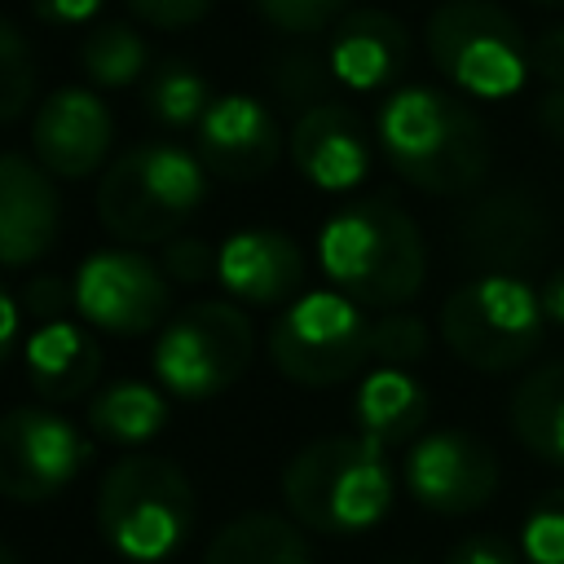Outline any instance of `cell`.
I'll use <instances>...</instances> for the list:
<instances>
[{
  "label": "cell",
  "mask_w": 564,
  "mask_h": 564,
  "mask_svg": "<svg viewBox=\"0 0 564 564\" xmlns=\"http://www.w3.org/2000/svg\"><path fill=\"white\" fill-rule=\"evenodd\" d=\"M79 66L93 88H132L150 70V44L128 22H97L79 44Z\"/></svg>",
  "instance_id": "cell-25"
},
{
  "label": "cell",
  "mask_w": 564,
  "mask_h": 564,
  "mask_svg": "<svg viewBox=\"0 0 564 564\" xmlns=\"http://www.w3.org/2000/svg\"><path fill=\"white\" fill-rule=\"evenodd\" d=\"M216 278L247 304H282L304 286V251L282 229H238L220 242Z\"/></svg>",
  "instance_id": "cell-19"
},
{
  "label": "cell",
  "mask_w": 564,
  "mask_h": 564,
  "mask_svg": "<svg viewBox=\"0 0 564 564\" xmlns=\"http://www.w3.org/2000/svg\"><path fill=\"white\" fill-rule=\"evenodd\" d=\"M542 308H546V322L564 326V269H555V273L542 282Z\"/></svg>",
  "instance_id": "cell-40"
},
{
  "label": "cell",
  "mask_w": 564,
  "mask_h": 564,
  "mask_svg": "<svg viewBox=\"0 0 564 564\" xmlns=\"http://www.w3.org/2000/svg\"><path fill=\"white\" fill-rule=\"evenodd\" d=\"M269 361L300 388H330L370 361V322L344 291H304L269 326Z\"/></svg>",
  "instance_id": "cell-8"
},
{
  "label": "cell",
  "mask_w": 564,
  "mask_h": 564,
  "mask_svg": "<svg viewBox=\"0 0 564 564\" xmlns=\"http://www.w3.org/2000/svg\"><path fill=\"white\" fill-rule=\"evenodd\" d=\"M375 141L388 167L436 198H463L489 176V128L454 93L432 84H401L375 115Z\"/></svg>",
  "instance_id": "cell-1"
},
{
  "label": "cell",
  "mask_w": 564,
  "mask_h": 564,
  "mask_svg": "<svg viewBox=\"0 0 564 564\" xmlns=\"http://www.w3.org/2000/svg\"><path fill=\"white\" fill-rule=\"evenodd\" d=\"M516 546L524 564H564V485L533 498L520 520Z\"/></svg>",
  "instance_id": "cell-27"
},
{
  "label": "cell",
  "mask_w": 564,
  "mask_h": 564,
  "mask_svg": "<svg viewBox=\"0 0 564 564\" xmlns=\"http://www.w3.org/2000/svg\"><path fill=\"white\" fill-rule=\"evenodd\" d=\"M423 44L441 79L476 101L516 97L529 84V40L494 0H445L423 26Z\"/></svg>",
  "instance_id": "cell-7"
},
{
  "label": "cell",
  "mask_w": 564,
  "mask_h": 564,
  "mask_svg": "<svg viewBox=\"0 0 564 564\" xmlns=\"http://www.w3.org/2000/svg\"><path fill=\"white\" fill-rule=\"evenodd\" d=\"M115 145V119L97 88H53L31 119V150L44 172L84 181L106 167Z\"/></svg>",
  "instance_id": "cell-13"
},
{
  "label": "cell",
  "mask_w": 564,
  "mask_h": 564,
  "mask_svg": "<svg viewBox=\"0 0 564 564\" xmlns=\"http://www.w3.org/2000/svg\"><path fill=\"white\" fill-rule=\"evenodd\" d=\"M330 79V66H322L313 53L295 48V53H282V62L273 66V84H278V97L291 101V106H317V93L322 84Z\"/></svg>",
  "instance_id": "cell-31"
},
{
  "label": "cell",
  "mask_w": 564,
  "mask_h": 564,
  "mask_svg": "<svg viewBox=\"0 0 564 564\" xmlns=\"http://www.w3.org/2000/svg\"><path fill=\"white\" fill-rule=\"evenodd\" d=\"M533 119L555 145H564V88H546L533 106Z\"/></svg>",
  "instance_id": "cell-38"
},
{
  "label": "cell",
  "mask_w": 564,
  "mask_h": 564,
  "mask_svg": "<svg viewBox=\"0 0 564 564\" xmlns=\"http://www.w3.org/2000/svg\"><path fill=\"white\" fill-rule=\"evenodd\" d=\"M216 256H220V247H212V242H203V238L176 234V238L163 247L159 269H163L167 282H176V286H198V282H207V278L216 273Z\"/></svg>",
  "instance_id": "cell-32"
},
{
  "label": "cell",
  "mask_w": 564,
  "mask_h": 564,
  "mask_svg": "<svg viewBox=\"0 0 564 564\" xmlns=\"http://www.w3.org/2000/svg\"><path fill=\"white\" fill-rule=\"evenodd\" d=\"M529 70L546 88H564V26H546L529 44Z\"/></svg>",
  "instance_id": "cell-36"
},
{
  "label": "cell",
  "mask_w": 564,
  "mask_h": 564,
  "mask_svg": "<svg viewBox=\"0 0 564 564\" xmlns=\"http://www.w3.org/2000/svg\"><path fill=\"white\" fill-rule=\"evenodd\" d=\"M203 564H313V555L291 520L273 511H247L212 538Z\"/></svg>",
  "instance_id": "cell-23"
},
{
  "label": "cell",
  "mask_w": 564,
  "mask_h": 564,
  "mask_svg": "<svg viewBox=\"0 0 564 564\" xmlns=\"http://www.w3.org/2000/svg\"><path fill=\"white\" fill-rule=\"evenodd\" d=\"M93 516L101 542L115 555L132 564H159L194 529V485L172 458L128 454L106 467Z\"/></svg>",
  "instance_id": "cell-5"
},
{
  "label": "cell",
  "mask_w": 564,
  "mask_h": 564,
  "mask_svg": "<svg viewBox=\"0 0 564 564\" xmlns=\"http://www.w3.org/2000/svg\"><path fill=\"white\" fill-rule=\"evenodd\" d=\"M26 379L44 401H79L101 379V348L75 322H44L31 330L26 348Z\"/></svg>",
  "instance_id": "cell-20"
},
{
  "label": "cell",
  "mask_w": 564,
  "mask_h": 564,
  "mask_svg": "<svg viewBox=\"0 0 564 564\" xmlns=\"http://www.w3.org/2000/svg\"><path fill=\"white\" fill-rule=\"evenodd\" d=\"M251 348L256 335L238 304L198 300L163 322L154 344V375L167 392L185 401H207L247 375Z\"/></svg>",
  "instance_id": "cell-9"
},
{
  "label": "cell",
  "mask_w": 564,
  "mask_h": 564,
  "mask_svg": "<svg viewBox=\"0 0 564 564\" xmlns=\"http://www.w3.org/2000/svg\"><path fill=\"white\" fill-rule=\"evenodd\" d=\"M167 423V401L159 388L141 383V379H119L106 383L93 401H88V427L115 445H141L150 441L159 427Z\"/></svg>",
  "instance_id": "cell-24"
},
{
  "label": "cell",
  "mask_w": 564,
  "mask_h": 564,
  "mask_svg": "<svg viewBox=\"0 0 564 564\" xmlns=\"http://www.w3.org/2000/svg\"><path fill=\"white\" fill-rule=\"evenodd\" d=\"M251 4L282 35H317L352 9V0H251Z\"/></svg>",
  "instance_id": "cell-30"
},
{
  "label": "cell",
  "mask_w": 564,
  "mask_h": 564,
  "mask_svg": "<svg viewBox=\"0 0 564 564\" xmlns=\"http://www.w3.org/2000/svg\"><path fill=\"white\" fill-rule=\"evenodd\" d=\"M18 322H22V304L0 291V366L13 357V344H18Z\"/></svg>",
  "instance_id": "cell-39"
},
{
  "label": "cell",
  "mask_w": 564,
  "mask_h": 564,
  "mask_svg": "<svg viewBox=\"0 0 564 564\" xmlns=\"http://www.w3.org/2000/svg\"><path fill=\"white\" fill-rule=\"evenodd\" d=\"M397 564H414V560H397Z\"/></svg>",
  "instance_id": "cell-43"
},
{
  "label": "cell",
  "mask_w": 564,
  "mask_h": 564,
  "mask_svg": "<svg viewBox=\"0 0 564 564\" xmlns=\"http://www.w3.org/2000/svg\"><path fill=\"white\" fill-rule=\"evenodd\" d=\"M546 238V216L524 189L485 194L458 220V247L467 260L489 264V273H516L538 256Z\"/></svg>",
  "instance_id": "cell-18"
},
{
  "label": "cell",
  "mask_w": 564,
  "mask_h": 564,
  "mask_svg": "<svg viewBox=\"0 0 564 564\" xmlns=\"http://www.w3.org/2000/svg\"><path fill=\"white\" fill-rule=\"evenodd\" d=\"M326 66L352 93L392 88L410 66V31L388 9H348L330 31Z\"/></svg>",
  "instance_id": "cell-17"
},
{
  "label": "cell",
  "mask_w": 564,
  "mask_h": 564,
  "mask_svg": "<svg viewBox=\"0 0 564 564\" xmlns=\"http://www.w3.org/2000/svg\"><path fill=\"white\" fill-rule=\"evenodd\" d=\"M533 4H564V0H533Z\"/></svg>",
  "instance_id": "cell-42"
},
{
  "label": "cell",
  "mask_w": 564,
  "mask_h": 564,
  "mask_svg": "<svg viewBox=\"0 0 564 564\" xmlns=\"http://www.w3.org/2000/svg\"><path fill=\"white\" fill-rule=\"evenodd\" d=\"M427 388L405 370V366H375L361 383H357V397H352V419H357V432L379 441L383 449L388 445H405V441H419L423 423H427Z\"/></svg>",
  "instance_id": "cell-21"
},
{
  "label": "cell",
  "mask_w": 564,
  "mask_h": 564,
  "mask_svg": "<svg viewBox=\"0 0 564 564\" xmlns=\"http://www.w3.org/2000/svg\"><path fill=\"white\" fill-rule=\"evenodd\" d=\"M282 498L295 524L330 538L375 529L392 507V467L370 436L308 441L282 471Z\"/></svg>",
  "instance_id": "cell-3"
},
{
  "label": "cell",
  "mask_w": 564,
  "mask_h": 564,
  "mask_svg": "<svg viewBox=\"0 0 564 564\" xmlns=\"http://www.w3.org/2000/svg\"><path fill=\"white\" fill-rule=\"evenodd\" d=\"M62 225V198L53 185V172L40 167V159L0 154V269H26L35 264L53 242Z\"/></svg>",
  "instance_id": "cell-16"
},
{
  "label": "cell",
  "mask_w": 564,
  "mask_h": 564,
  "mask_svg": "<svg viewBox=\"0 0 564 564\" xmlns=\"http://www.w3.org/2000/svg\"><path fill=\"white\" fill-rule=\"evenodd\" d=\"M405 489L427 511L467 516L498 494V458L463 427L423 432L405 454Z\"/></svg>",
  "instance_id": "cell-12"
},
{
  "label": "cell",
  "mask_w": 564,
  "mask_h": 564,
  "mask_svg": "<svg viewBox=\"0 0 564 564\" xmlns=\"http://www.w3.org/2000/svg\"><path fill=\"white\" fill-rule=\"evenodd\" d=\"M70 286H75L79 317L106 335L154 330L167 317V300H172L167 273L132 247H106L88 256Z\"/></svg>",
  "instance_id": "cell-11"
},
{
  "label": "cell",
  "mask_w": 564,
  "mask_h": 564,
  "mask_svg": "<svg viewBox=\"0 0 564 564\" xmlns=\"http://www.w3.org/2000/svg\"><path fill=\"white\" fill-rule=\"evenodd\" d=\"M511 432L529 454L564 467V357L529 370L511 392Z\"/></svg>",
  "instance_id": "cell-22"
},
{
  "label": "cell",
  "mask_w": 564,
  "mask_h": 564,
  "mask_svg": "<svg viewBox=\"0 0 564 564\" xmlns=\"http://www.w3.org/2000/svg\"><path fill=\"white\" fill-rule=\"evenodd\" d=\"M427 352V326L419 313L388 308L379 322H370V361L375 366H414Z\"/></svg>",
  "instance_id": "cell-29"
},
{
  "label": "cell",
  "mask_w": 564,
  "mask_h": 564,
  "mask_svg": "<svg viewBox=\"0 0 564 564\" xmlns=\"http://www.w3.org/2000/svg\"><path fill=\"white\" fill-rule=\"evenodd\" d=\"M88 441L53 410L18 405L0 414V494L9 502L57 498L88 463Z\"/></svg>",
  "instance_id": "cell-10"
},
{
  "label": "cell",
  "mask_w": 564,
  "mask_h": 564,
  "mask_svg": "<svg viewBox=\"0 0 564 564\" xmlns=\"http://www.w3.org/2000/svg\"><path fill=\"white\" fill-rule=\"evenodd\" d=\"M194 154L220 181H260L282 154V128L264 101L247 93H225L198 119Z\"/></svg>",
  "instance_id": "cell-14"
},
{
  "label": "cell",
  "mask_w": 564,
  "mask_h": 564,
  "mask_svg": "<svg viewBox=\"0 0 564 564\" xmlns=\"http://www.w3.org/2000/svg\"><path fill=\"white\" fill-rule=\"evenodd\" d=\"M317 260L335 291L370 308H401L419 295L427 273L423 234L388 194L344 203L317 234Z\"/></svg>",
  "instance_id": "cell-2"
},
{
  "label": "cell",
  "mask_w": 564,
  "mask_h": 564,
  "mask_svg": "<svg viewBox=\"0 0 564 564\" xmlns=\"http://www.w3.org/2000/svg\"><path fill=\"white\" fill-rule=\"evenodd\" d=\"M445 564H524L520 546H511L502 533H467L449 546Z\"/></svg>",
  "instance_id": "cell-35"
},
{
  "label": "cell",
  "mask_w": 564,
  "mask_h": 564,
  "mask_svg": "<svg viewBox=\"0 0 564 564\" xmlns=\"http://www.w3.org/2000/svg\"><path fill=\"white\" fill-rule=\"evenodd\" d=\"M207 167L176 141L123 150L97 181V220L123 247L172 242L207 198Z\"/></svg>",
  "instance_id": "cell-4"
},
{
  "label": "cell",
  "mask_w": 564,
  "mask_h": 564,
  "mask_svg": "<svg viewBox=\"0 0 564 564\" xmlns=\"http://www.w3.org/2000/svg\"><path fill=\"white\" fill-rule=\"evenodd\" d=\"M31 97H35V57L22 31L0 18V123L22 119Z\"/></svg>",
  "instance_id": "cell-28"
},
{
  "label": "cell",
  "mask_w": 564,
  "mask_h": 564,
  "mask_svg": "<svg viewBox=\"0 0 564 564\" xmlns=\"http://www.w3.org/2000/svg\"><path fill=\"white\" fill-rule=\"evenodd\" d=\"M441 339L463 366L507 375L546 339L542 291H533L520 273H476L445 295Z\"/></svg>",
  "instance_id": "cell-6"
},
{
  "label": "cell",
  "mask_w": 564,
  "mask_h": 564,
  "mask_svg": "<svg viewBox=\"0 0 564 564\" xmlns=\"http://www.w3.org/2000/svg\"><path fill=\"white\" fill-rule=\"evenodd\" d=\"M0 564H22V560H18V555H13V551L0 542Z\"/></svg>",
  "instance_id": "cell-41"
},
{
  "label": "cell",
  "mask_w": 564,
  "mask_h": 564,
  "mask_svg": "<svg viewBox=\"0 0 564 564\" xmlns=\"http://www.w3.org/2000/svg\"><path fill=\"white\" fill-rule=\"evenodd\" d=\"M286 150H291L295 172L326 194H344V189L361 185L370 172V159H375L366 123L339 101H317V106L300 110V119L291 123Z\"/></svg>",
  "instance_id": "cell-15"
},
{
  "label": "cell",
  "mask_w": 564,
  "mask_h": 564,
  "mask_svg": "<svg viewBox=\"0 0 564 564\" xmlns=\"http://www.w3.org/2000/svg\"><path fill=\"white\" fill-rule=\"evenodd\" d=\"M123 4L132 18H141L154 31H181V26L203 22L216 0H123Z\"/></svg>",
  "instance_id": "cell-34"
},
{
  "label": "cell",
  "mask_w": 564,
  "mask_h": 564,
  "mask_svg": "<svg viewBox=\"0 0 564 564\" xmlns=\"http://www.w3.org/2000/svg\"><path fill=\"white\" fill-rule=\"evenodd\" d=\"M141 97H145V110L159 128H198V119L216 101L207 75L181 57H167L163 66H154L145 75Z\"/></svg>",
  "instance_id": "cell-26"
},
{
  "label": "cell",
  "mask_w": 564,
  "mask_h": 564,
  "mask_svg": "<svg viewBox=\"0 0 564 564\" xmlns=\"http://www.w3.org/2000/svg\"><path fill=\"white\" fill-rule=\"evenodd\" d=\"M106 0H31V13L44 26H84L93 18H101Z\"/></svg>",
  "instance_id": "cell-37"
},
{
  "label": "cell",
  "mask_w": 564,
  "mask_h": 564,
  "mask_svg": "<svg viewBox=\"0 0 564 564\" xmlns=\"http://www.w3.org/2000/svg\"><path fill=\"white\" fill-rule=\"evenodd\" d=\"M22 313L26 317H35L40 326L44 322H62L66 317V308L75 304V286H66V278H57V273H35L26 286H22Z\"/></svg>",
  "instance_id": "cell-33"
}]
</instances>
